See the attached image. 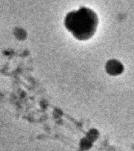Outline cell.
I'll return each instance as SVG.
<instances>
[{
    "instance_id": "cell-1",
    "label": "cell",
    "mask_w": 134,
    "mask_h": 151,
    "mask_svg": "<svg viewBox=\"0 0 134 151\" xmlns=\"http://www.w3.org/2000/svg\"><path fill=\"white\" fill-rule=\"evenodd\" d=\"M64 24L67 30L77 40L86 41L95 34L99 19L93 10L82 7L68 13L65 18Z\"/></svg>"
},
{
    "instance_id": "cell-2",
    "label": "cell",
    "mask_w": 134,
    "mask_h": 151,
    "mask_svg": "<svg viewBox=\"0 0 134 151\" xmlns=\"http://www.w3.org/2000/svg\"><path fill=\"white\" fill-rule=\"evenodd\" d=\"M106 70L107 73H110V75L116 76L119 74L122 73L123 71L124 68L122 64L116 60H111L108 62L106 66Z\"/></svg>"
}]
</instances>
